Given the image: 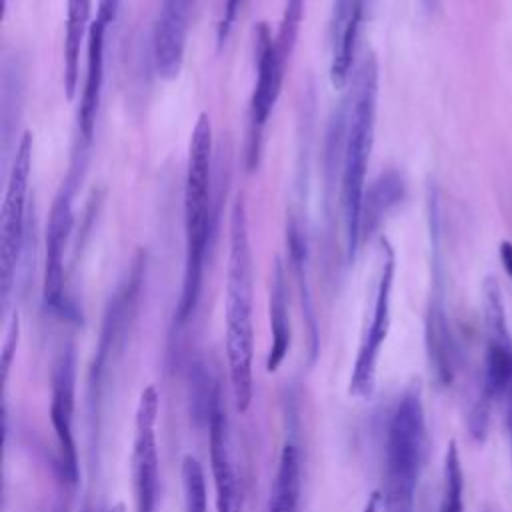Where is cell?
I'll list each match as a JSON object with an SVG mask.
<instances>
[{"instance_id":"obj_1","label":"cell","mask_w":512,"mask_h":512,"mask_svg":"<svg viewBox=\"0 0 512 512\" xmlns=\"http://www.w3.org/2000/svg\"><path fill=\"white\" fill-rule=\"evenodd\" d=\"M252 248L244 198L238 196L230 210L228 270H226V358L234 406L240 414L252 402Z\"/></svg>"},{"instance_id":"obj_2","label":"cell","mask_w":512,"mask_h":512,"mask_svg":"<svg viewBox=\"0 0 512 512\" xmlns=\"http://www.w3.org/2000/svg\"><path fill=\"white\" fill-rule=\"evenodd\" d=\"M378 102V64L372 52L364 54L356 66L352 92L344 114V146H342V184L340 202L344 212L346 252L354 258L360 238V218L364 202V180L376 128Z\"/></svg>"},{"instance_id":"obj_3","label":"cell","mask_w":512,"mask_h":512,"mask_svg":"<svg viewBox=\"0 0 512 512\" xmlns=\"http://www.w3.org/2000/svg\"><path fill=\"white\" fill-rule=\"evenodd\" d=\"M212 124L202 112L194 124L188 148V166L184 182V276L180 300L176 306V322L184 324L196 310L204 260L210 242L212 222Z\"/></svg>"},{"instance_id":"obj_4","label":"cell","mask_w":512,"mask_h":512,"mask_svg":"<svg viewBox=\"0 0 512 512\" xmlns=\"http://www.w3.org/2000/svg\"><path fill=\"white\" fill-rule=\"evenodd\" d=\"M426 454L422 390L412 382L396 402L388 422L380 512H414L416 488Z\"/></svg>"},{"instance_id":"obj_5","label":"cell","mask_w":512,"mask_h":512,"mask_svg":"<svg viewBox=\"0 0 512 512\" xmlns=\"http://www.w3.org/2000/svg\"><path fill=\"white\" fill-rule=\"evenodd\" d=\"M32 168V134L24 132L18 142L0 218V296L2 306H8V298L16 280V268L24 248L26 236V204L28 182Z\"/></svg>"},{"instance_id":"obj_6","label":"cell","mask_w":512,"mask_h":512,"mask_svg":"<svg viewBox=\"0 0 512 512\" xmlns=\"http://www.w3.org/2000/svg\"><path fill=\"white\" fill-rule=\"evenodd\" d=\"M378 282L374 290V304L370 322L362 334L358 354L350 374V396L370 398L376 388V366L380 358V348L388 336L390 328V300H392V284H394V250L388 240L380 238L378 242Z\"/></svg>"},{"instance_id":"obj_7","label":"cell","mask_w":512,"mask_h":512,"mask_svg":"<svg viewBox=\"0 0 512 512\" xmlns=\"http://www.w3.org/2000/svg\"><path fill=\"white\" fill-rule=\"evenodd\" d=\"M288 54H284L276 38H272L268 26L264 22L256 28V82L250 100V116H248V168L254 170L260 160L262 150V134L270 112L278 100L284 68L288 62Z\"/></svg>"},{"instance_id":"obj_8","label":"cell","mask_w":512,"mask_h":512,"mask_svg":"<svg viewBox=\"0 0 512 512\" xmlns=\"http://www.w3.org/2000/svg\"><path fill=\"white\" fill-rule=\"evenodd\" d=\"M158 392L146 386L140 392L134 416L132 440V490L134 512H154L158 502V444H156V418H158Z\"/></svg>"},{"instance_id":"obj_9","label":"cell","mask_w":512,"mask_h":512,"mask_svg":"<svg viewBox=\"0 0 512 512\" xmlns=\"http://www.w3.org/2000/svg\"><path fill=\"white\" fill-rule=\"evenodd\" d=\"M80 172L72 168L62 182L48 216L46 226V260H44V304L52 312L66 310L64 296V254L74 226V196L78 190Z\"/></svg>"},{"instance_id":"obj_10","label":"cell","mask_w":512,"mask_h":512,"mask_svg":"<svg viewBox=\"0 0 512 512\" xmlns=\"http://www.w3.org/2000/svg\"><path fill=\"white\" fill-rule=\"evenodd\" d=\"M74 384H76V358L74 350L66 348L52 370V396H50V422L60 448V466L70 484L78 480V452L74 442Z\"/></svg>"},{"instance_id":"obj_11","label":"cell","mask_w":512,"mask_h":512,"mask_svg":"<svg viewBox=\"0 0 512 512\" xmlns=\"http://www.w3.org/2000/svg\"><path fill=\"white\" fill-rule=\"evenodd\" d=\"M194 6L196 0H162L160 4L152 34V58L158 76L164 80L176 78L182 70Z\"/></svg>"},{"instance_id":"obj_12","label":"cell","mask_w":512,"mask_h":512,"mask_svg":"<svg viewBox=\"0 0 512 512\" xmlns=\"http://www.w3.org/2000/svg\"><path fill=\"white\" fill-rule=\"evenodd\" d=\"M208 444H210V470L216 492V512H240V484L230 450L228 424L224 414L214 408L208 422Z\"/></svg>"},{"instance_id":"obj_13","label":"cell","mask_w":512,"mask_h":512,"mask_svg":"<svg viewBox=\"0 0 512 512\" xmlns=\"http://www.w3.org/2000/svg\"><path fill=\"white\" fill-rule=\"evenodd\" d=\"M364 16V0H334L330 22V80L342 88L352 70Z\"/></svg>"},{"instance_id":"obj_14","label":"cell","mask_w":512,"mask_h":512,"mask_svg":"<svg viewBox=\"0 0 512 512\" xmlns=\"http://www.w3.org/2000/svg\"><path fill=\"white\" fill-rule=\"evenodd\" d=\"M110 24L102 18H94L90 24L88 40H86V78L84 88L80 96V108H78V130L82 148H86L94 136L96 126V114L100 106L102 96V82H104V36L106 28Z\"/></svg>"},{"instance_id":"obj_15","label":"cell","mask_w":512,"mask_h":512,"mask_svg":"<svg viewBox=\"0 0 512 512\" xmlns=\"http://www.w3.org/2000/svg\"><path fill=\"white\" fill-rule=\"evenodd\" d=\"M436 268V266H434ZM426 346H428V356L432 370L438 378L440 384L448 386L454 378V340L452 332L448 326L446 318V308H444V288H442V276L434 274V290L428 306V316H426Z\"/></svg>"},{"instance_id":"obj_16","label":"cell","mask_w":512,"mask_h":512,"mask_svg":"<svg viewBox=\"0 0 512 512\" xmlns=\"http://www.w3.org/2000/svg\"><path fill=\"white\" fill-rule=\"evenodd\" d=\"M270 334H272V344L266 358V370L276 372L284 362L292 342L286 274L280 260H276L274 264L272 282H270Z\"/></svg>"},{"instance_id":"obj_17","label":"cell","mask_w":512,"mask_h":512,"mask_svg":"<svg viewBox=\"0 0 512 512\" xmlns=\"http://www.w3.org/2000/svg\"><path fill=\"white\" fill-rule=\"evenodd\" d=\"M92 0H68L66 32H64V88L66 96L74 98L80 72V50L90 32Z\"/></svg>"},{"instance_id":"obj_18","label":"cell","mask_w":512,"mask_h":512,"mask_svg":"<svg viewBox=\"0 0 512 512\" xmlns=\"http://www.w3.org/2000/svg\"><path fill=\"white\" fill-rule=\"evenodd\" d=\"M404 198V180L398 172L388 170L380 174L368 192H364L362 218H360V238L370 236L378 230L386 214Z\"/></svg>"},{"instance_id":"obj_19","label":"cell","mask_w":512,"mask_h":512,"mask_svg":"<svg viewBox=\"0 0 512 512\" xmlns=\"http://www.w3.org/2000/svg\"><path fill=\"white\" fill-rule=\"evenodd\" d=\"M300 498V454L292 442H286L280 460L274 484L270 488L268 512H298Z\"/></svg>"},{"instance_id":"obj_20","label":"cell","mask_w":512,"mask_h":512,"mask_svg":"<svg viewBox=\"0 0 512 512\" xmlns=\"http://www.w3.org/2000/svg\"><path fill=\"white\" fill-rule=\"evenodd\" d=\"M442 500L438 512H464V474L456 442H450L444 456Z\"/></svg>"},{"instance_id":"obj_21","label":"cell","mask_w":512,"mask_h":512,"mask_svg":"<svg viewBox=\"0 0 512 512\" xmlns=\"http://www.w3.org/2000/svg\"><path fill=\"white\" fill-rule=\"evenodd\" d=\"M182 494H184V512H208V494H206V476L202 464L186 454L182 458Z\"/></svg>"},{"instance_id":"obj_22","label":"cell","mask_w":512,"mask_h":512,"mask_svg":"<svg viewBox=\"0 0 512 512\" xmlns=\"http://www.w3.org/2000/svg\"><path fill=\"white\" fill-rule=\"evenodd\" d=\"M18 338H20V320H18V312H14L6 326V334H4V342H2V382L8 380L10 366L16 356V348H18Z\"/></svg>"},{"instance_id":"obj_23","label":"cell","mask_w":512,"mask_h":512,"mask_svg":"<svg viewBox=\"0 0 512 512\" xmlns=\"http://www.w3.org/2000/svg\"><path fill=\"white\" fill-rule=\"evenodd\" d=\"M242 0H226L224 4V12H222V18L218 22V44H224L232 26H234V20H236V14H238V8H240Z\"/></svg>"},{"instance_id":"obj_24","label":"cell","mask_w":512,"mask_h":512,"mask_svg":"<svg viewBox=\"0 0 512 512\" xmlns=\"http://www.w3.org/2000/svg\"><path fill=\"white\" fill-rule=\"evenodd\" d=\"M118 4L120 0H98V18H102L104 22L112 24L114 18H116V12H118Z\"/></svg>"},{"instance_id":"obj_25","label":"cell","mask_w":512,"mask_h":512,"mask_svg":"<svg viewBox=\"0 0 512 512\" xmlns=\"http://www.w3.org/2000/svg\"><path fill=\"white\" fill-rule=\"evenodd\" d=\"M498 254H500V262H502L506 274L512 278V242L502 240L500 248H498Z\"/></svg>"},{"instance_id":"obj_26","label":"cell","mask_w":512,"mask_h":512,"mask_svg":"<svg viewBox=\"0 0 512 512\" xmlns=\"http://www.w3.org/2000/svg\"><path fill=\"white\" fill-rule=\"evenodd\" d=\"M506 424H508V434H510V456H512V388L506 392Z\"/></svg>"},{"instance_id":"obj_27","label":"cell","mask_w":512,"mask_h":512,"mask_svg":"<svg viewBox=\"0 0 512 512\" xmlns=\"http://www.w3.org/2000/svg\"><path fill=\"white\" fill-rule=\"evenodd\" d=\"M364 512H380V494H378V492L370 494V498L366 500Z\"/></svg>"},{"instance_id":"obj_28","label":"cell","mask_w":512,"mask_h":512,"mask_svg":"<svg viewBox=\"0 0 512 512\" xmlns=\"http://www.w3.org/2000/svg\"><path fill=\"white\" fill-rule=\"evenodd\" d=\"M106 512H124V504H116V506H112V508H108Z\"/></svg>"},{"instance_id":"obj_29","label":"cell","mask_w":512,"mask_h":512,"mask_svg":"<svg viewBox=\"0 0 512 512\" xmlns=\"http://www.w3.org/2000/svg\"><path fill=\"white\" fill-rule=\"evenodd\" d=\"M84 512H90V510H84Z\"/></svg>"}]
</instances>
